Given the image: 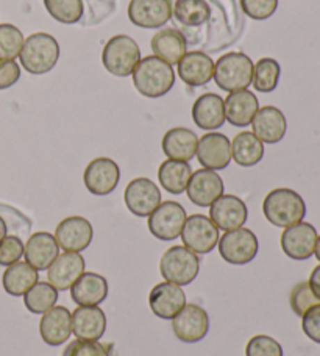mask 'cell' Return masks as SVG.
I'll use <instances>...</instances> for the list:
<instances>
[{
	"label": "cell",
	"mask_w": 320,
	"mask_h": 356,
	"mask_svg": "<svg viewBox=\"0 0 320 356\" xmlns=\"http://www.w3.org/2000/svg\"><path fill=\"white\" fill-rule=\"evenodd\" d=\"M133 86L147 99H159L175 85L174 66L159 60L155 55L141 58L131 74Z\"/></svg>",
	"instance_id": "6da1fadb"
},
{
	"label": "cell",
	"mask_w": 320,
	"mask_h": 356,
	"mask_svg": "<svg viewBox=\"0 0 320 356\" xmlns=\"http://www.w3.org/2000/svg\"><path fill=\"white\" fill-rule=\"evenodd\" d=\"M60 60V44L52 35L38 31L24 40L19 61L31 75H44L52 71Z\"/></svg>",
	"instance_id": "7a4b0ae2"
},
{
	"label": "cell",
	"mask_w": 320,
	"mask_h": 356,
	"mask_svg": "<svg viewBox=\"0 0 320 356\" xmlns=\"http://www.w3.org/2000/svg\"><path fill=\"white\" fill-rule=\"evenodd\" d=\"M262 213L272 225L286 228L302 222L306 216V203L297 191L277 188L262 202Z\"/></svg>",
	"instance_id": "3957f363"
},
{
	"label": "cell",
	"mask_w": 320,
	"mask_h": 356,
	"mask_svg": "<svg viewBox=\"0 0 320 356\" xmlns=\"http://www.w3.org/2000/svg\"><path fill=\"white\" fill-rule=\"evenodd\" d=\"M253 61L242 52H228L214 63L213 79L222 91L234 92L248 89L253 79Z\"/></svg>",
	"instance_id": "277c9868"
},
{
	"label": "cell",
	"mask_w": 320,
	"mask_h": 356,
	"mask_svg": "<svg viewBox=\"0 0 320 356\" xmlns=\"http://www.w3.org/2000/svg\"><path fill=\"white\" fill-rule=\"evenodd\" d=\"M200 272V258L184 245H172L159 259V273L164 282L188 286Z\"/></svg>",
	"instance_id": "5b68a950"
},
{
	"label": "cell",
	"mask_w": 320,
	"mask_h": 356,
	"mask_svg": "<svg viewBox=\"0 0 320 356\" xmlns=\"http://www.w3.org/2000/svg\"><path fill=\"white\" fill-rule=\"evenodd\" d=\"M141 61V49L133 38L127 35H116L108 40L102 63L108 72L114 77H128Z\"/></svg>",
	"instance_id": "8992f818"
},
{
	"label": "cell",
	"mask_w": 320,
	"mask_h": 356,
	"mask_svg": "<svg viewBox=\"0 0 320 356\" xmlns=\"http://www.w3.org/2000/svg\"><path fill=\"white\" fill-rule=\"evenodd\" d=\"M217 247L223 261L233 266H244L252 263L258 255L259 243L252 230L241 227L223 233Z\"/></svg>",
	"instance_id": "52a82bcc"
},
{
	"label": "cell",
	"mask_w": 320,
	"mask_h": 356,
	"mask_svg": "<svg viewBox=\"0 0 320 356\" xmlns=\"http://www.w3.org/2000/svg\"><path fill=\"white\" fill-rule=\"evenodd\" d=\"M180 238L184 247L197 255H207L213 252L219 243V228L205 214H192L186 218Z\"/></svg>",
	"instance_id": "ba28073f"
},
{
	"label": "cell",
	"mask_w": 320,
	"mask_h": 356,
	"mask_svg": "<svg viewBox=\"0 0 320 356\" xmlns=\"http://www.w3.org/2000/svg\"><path fill=\"white\" fill-rule=\"evenodd\" d=\"M186 209H184L178 202H161L157 207L149 219H147V225H149L150 233L159 241H175L180 238L184 222H186Z\"/></svg>",
	"instance_id": "9c48e42d"
},
{
	"label": "cell",
	"mask_w": 320,
	"mask_h": 356,
	"mask_svg": "<svg viewBox=\"0 0 320 356\" xmlns=\"http://www.w3.org/2000/svg\"><path fill=\"white\" fill-rule=\"evenodd\" d=\"M319 233L310 222H297L291 227H286L281 233L280 244L285 255L296 261H305L314 257V249Z\"/></svg>",
	"instance_id": "30bf717a"
},
{
	"label": "cell",
	"mask_w": 320,
	"mask_h": 356,
	"mask_svg": "<svg viewBox=\"0 0 320 356\" xmlns=\"http://www.w3.org/2000/svg\"><path fill=\"white\" fill-rule=\"evenodd\" d=\"M172 330L184 344H197L207 338L209 332V316L198 305H184V308L172 319Z\"/></svg>",
	"instance_id": "8fae6325"
},
{
	"label": "cell",
	"mask_w": 320,
	"mask_h": 356,
	"mask_svg": "<svg viewBox=\"0 0 320 356\" xmlns=\"http://www.w3.org/2000/svg\"><path fill=\"white\" fill-rule=\"evenodd\" d=\"M124 200L131 214L138 218H149L161 203V191L150 178L139 177L127 184Z\"/></svg>",
	"instance_id": "7c38bea8"
},
{
	"label": "cell",
	"mask_w": 320,
	"mask_h": 356,
	"mask_svg": "<svg viewBox=\"0 0 320 356\" xmlns=\"http://www.w3.org/2000/svg\"><path fill=\"white\" fill-rule=\"evenodd\" d=\"M120 180V169L111 158L100 156L88 164L83 172V181L89 193L99 197L111 194Z\"/></svg>",
	"instance_id": "4fadbf2b"
},
{
	"label": "cell",
	"mask_w": 320,
	"mask_h": 356,
	"mask_svg": "<svg viewBox=\"0 0 320 356\" xmlns=\"http://www.w3.org/2000/svg\"><path fill=\"white\" fill-rule=\"evenodd\" d=\"M195 156L203 169L222 170L232 163V143L219 131H209L198 138Z\"/></svg>",
	"instance_id": "5bb4252c"
},
{
	"label": "cell",
	"mask_w": 320,
	"mask_h": 356,
	"mask_svg": "<svg viewBox=\"0 0 320 356\" xmlns=\"http://www.w3.org/2000/svg\"><path fill=\"white\" fill-rule=\"evenodd\" d=\"M54 236L64 252L80 253L93 243L94 230L88 219L81 216H70L56 225Z\"/></svg>",
	"instance_id": "9a60e30c"
},
{
	"label": "cell",
	"mask_w": 320,
	"mask_h": 356,
	"mask_svg": "<svg viewBox=\"0 0 320 356\" xmlns=\"http://www.w3.org/2000/svg\"><path fill=\"white\" fill-rule=\"evenodd\" d=\"M128 19L141 29H159L174 15L170 0H130Z\"/></svg>",
	"instance_id": "2e32d148"
},
{
	"label": "cell",
	"mask_w": 320,
	"mask_h": 356,
	"mask_svg": "<svg viewBox=\"0 0 320 356\" xmlns=\"http://www.w3.org/2000/svg\"><path fill=\"white\" fill-rule=\"evenodd\" d=\"M209 219L222 232L244 227L248 219V209L244 200L232 194H222L209 207Z\"/></svg>",
	"instance_id": "e0dca14e"
},
{
	"label": "cell",
	"mask_w": 320,
	"mask_h": 356,
	"mask_svg": "<svg viewBox=\"0 0 320 356\" xmlns=\"http://www.w3.org/2000/svg\"><path fill=\"white\" fill-rule=\"evenodd\" d=\"M223 180L216 170L198 169L192 172L188 183L186 194L194 205L200 208H209L223 194Z\"/></svg>",
	"instance_id": "ac0fdd59"
},
{
	"label": "cell",
	"mask_w": 320,
	"mask_h": 356,
	"mask_svg": "<svg viewBox=\"0 0 320 356\" xmlns=\"http://www.w3.org/2000/svg\"><path fill=\"white\" fill-rule=\"evenodd\" d=\"M186 305V294L182 286L170 282L157 284L149 294V307L152 313L163 321H172Z\"/></svg>",
	"instance_id": "d6986e66"
},
{
	"label": "cell",
	"mask_w": 320,
	"mask_h": 356,
	"mask_svg": "<svg viewBox=\"0 0 320 356\" xmlns=\"http://www.w3.org/2000/svg\"><path fill=\"white\" fill-rule=\"evenodd\" d=\"M86 261L80 253L63 252L47 269V282L56 291H69L72 284L85 273Z\"/></svg>",
	"instance_id": "ffe728a7"
},
{
	"label": "cell",
	"mask_w": 320,
	"mask_h": 356,
	"mask_svg": "<svg viewBox=\"0 0 320 356\" xmlns=\"http://www.w3.org/2000/svg\"><path fill=\"white\" fill-rule=\"evenodd\" d=\"M40 333L47 346L58 347L66 344L72 334V313L66 307L55 305L54 308L42 314L40 321Z\"/></svg>",
	"instance_id": "44dd1931"
},
{
	"label": "cell",
	"mask_w": 320,
	"mask_h": 356,
	"mask_svg": "<svg viewBox=\"0 0 320 356\" xmlns=\"http://www.w3.org/2000/svg\"><path fill=\"white\" fill-rule=\"evenodd\" d=\"M250 125L252 133L262 144H278L287 131V120L283 111L272 105L259 108Z\"/></svg>",
	"instance_id": "7402d4cb"
},
{
	"label": "cell",
	"mask_w": 320,
	"mask_h": 356,
	"mask_svg": "<svg viewBox=\"0 0 320 356\" xmlns=\"http://www.w3.org/2000/svg\"><path fill=\"white\" fill-rule=\"evenodd\" d=\"M69 291L72 302L79 307H99L106 300L110 286L105 277L95 272H85Z\"/></svg>",
	"instance_id": "603a6c76"
},
{
	"label": "cell",
	"mask_w": 320,
	"mask_h": 356,
	"mask_svg": "<svg viewBox=\"0 0 320 356\" xmlns=\"http://www.w3.org/2000/svg\"><path fill=\"white\" fill-rule=\"evenodd\" d=\"M60 255V245L54 234L47 232H36L31 234L24 245V257L31 267L40 270H47L55 258Z\"/></svg>",
	"instance_id": "cb8c5ba5"
},
{
	"label": "cell",
	"mask_w": 320,
	"mask_h": 356,
	"mask_svg": "<svg viewBox=\"0 0 320 356\" xmlns=\"http://www.w3.org/2000/svg\"><path fill=\"white\" fill-rule=\"evenodd\" d=\"M177 74L184 83L192 88L205 86L213 80L214 61L203 52H186L178 61Z\"/></svg>",
	"instance_id": "d4e9b609"
},
{
	"label": "cell",
	"mask_w": 320,
	"mask_h": 356,
	"mask_svg": "<svg viewBox=\"0 0 320 356\" xmlns=\"http://www.w3.org/2000/svg\"><path fill=\"white\" fill-rule=\"evenodd\" d=\"M106 332V316L100 307H77L72 313V334L81 341H100Z\"/></svg>",
	"instance_id": "484cf974"
},
{
	"label": "cell",
	"mask_w": 320,
	"mask_h": 356,
	"mask_svg": "<svg viewBox=\"0 0 320 356\" xmlns=\"http://www.w3.org/2000/svg\"><path fill=\"white\" fill-rule=\"evenodd\" d=\"M192 119L198 129L214 131L227 122L223 99L214 92L202 94L192 105Z\"/></svg>",
	"instance_id": "4316f807"
},
{
	"label": "cell",
	"mask_w": 320,
	"mask_h": 356,
	"mask_svg": "<svg viewBox=\"0 0 320 356\" xmlns=\"http://www.w3.org/2000/svg\"><path fill=\"white\" fill-rule=\"evenodd\" d=\"M223 106H225V120L233 127H247L252 124L256 111L259 110V102L256 95L242 89V91H234L223 99Z\"/></svg>",
	"instance_id": "83f0119b"
},
{
	"label": "cell",
	"mask_w": 320,
	"mask_h": 356,
	"mask_svg": "<svg viewBox=\"0 0 320 356\" xmlns=\"http://www.w3.org/2000/svg\"><path fill=\"white\" fill-rule=\"evenodd\" d=\"M150 47L153 50V55L166 61L168 65L174 66L178 65V61L186 54L188 42L184 40L182 31L175 29H163L157 35H153Z\"/></svg>",
	"instance_id": "f1b7e54d"
},
{
	"label": "cell",
	"mask_w": 320,
	"mask_h": 356,
	"mask_svg": "<svg viewBox=\"0 0 320 356\" xmlns=\"http://www.w3.org/2000/svg\"><path fill=\"white\" fill-rule=\"evenodd\" d=\"M198 138L192 130L175 127L166 131L163 136V152L169 160L191 161L195 156Z\"/></svg>",
	"instance_id": "f546056e"
},
{
	"label": "cell",
	"mask_w": 320,
	"mask_h": 356,
	"mask_svg": "<svg viewBox=\"0 0 320 356\" xmlns=\"http://www.w3.org/2000/svg\"><path fill=\"white\" fill-rule=\"evenodd\" d=\"M40 282V273L27 261H17L8 266L3 272L2 284L6 294L22 297Z\"/></svg>",
	"instance_id": "4dcf8cb0"
},
{
	"label": "cell",
	"mask_w": 320,
	"mask_h": 356,
	"mask_svg": "<svg viewBox=\"0 0 320 356\" xmlns=\"http://www.w3.org/2000/svg\"><path fill=\"white\" fill-rule=\"evenodd\" d=\"M192 175V168L188 161L166 160L159 164L158 180L169 194L180 195L188 188Z\"/></svg>",
	"instance_id": "1f68e13d"
},
{
	"label": "cell",
	"mask_w": 320,
	"mask_h": 356,
	"mask_svg": "<svg viewBox=\"0 0 320 356\" xmlns=\"http://www.w3.org/2000/svg\"><path fill=\"white\" fill-rule=\"evenodd\" d=\"M264 156V144L252 131H241L232 141V160L242 168H253Z\"/></svg>",
	"instance_id": "d6a6232c"
},
{
	"label": "cell",
	"mask_w": 320,
	"mask_h": 356,
	"mask_svg": "<svg viewBox=\"0 0 320 356\" xmlns=\"http://www.w3.org/2000/svg\"><path fill=\"white\" fill-rule=\"evenodd\" d=\"M174 16L186 27H200L209 21L211 10L205 0H177Z\"/></svg>",
	"instance_id": "836d02e7"
},
{
	"label": "cell",
	"mask_w": 320,
	"mask_h": 356,
	"mask_svg": "<svg viewBox=\"0 0 320 356\" xmlns=\"http://www.w3.org/2000/svg\"><path fill=\"white\" fill-rule=\"evenodd\" d=\"M58 291L49 282H38L27 294L24 296V305L30 313L44 314L50 308H54L58 302Z\"/></svg>",
	"instance_id": "e575fe53"
},
{
	"label": "cell",
	"mask_w": 320,
	"mask_h": 356,
	"mask_svg": "<svg viewBox=\"0 0 320 356\" xmlns=\"http://www.w3.org/2000/svg\"><path fill=\"white\" fill-rule=\"evenodd\" d=\"M281 67L280 63L273 58H261L253 66L252 85L259 92H272L277 89L280 81Z\"/></svg>",
	"instance_id": "d590c367"
},
{
	"label": "cell",
	"mask_w": 320,
	"mask_h": 356,
	"mask_svg": "<svg viewBox=\"0 0 320 356\" xmlns=\"http://www.w3.org/2000/svg\"><path fill=\"white\" fill-rule=\"evenodd\" d=\"M44 6L49 15L60 24L72 25L83 17L81 0H44Z\"/></svg>",
	"instance_id": "8d00e7d4"
},
{
	"label": "cell",
	"mask_w": 320,
	"mask_h": 356,
	"mask_svg": "<svg viewBox=\"0 0 320 356\" xmlns=\"http://www.w3.org/2000/svg\"><path fill=\"white\" fill-rule=\"evenodd\" d=\"M24 35L16 25L0 24V61H13L21 54Z\"/></svg>",
	"instance_id": "74e56055"
},
{
	"label": "cell",
	"mask_w": 320,
	"mask_h": 356,
	"mask_svg": "<svg viewBox=\"0 0 320 356\" xmlns=\"http://www.w3.org/2000/svg\"><path fill=\"white\" fill-rule=\"evenodd\" d=\"M320 303V298L311 289L308 282H300L294 286L289 296V305L294 314L302 317L306 311Z\"/></svg>",
	"instance_id": "f35d334b"
},
{
	"label": "cell",
	"mask_w": 320,
	"mask_h": 356,
	"mask_svg": "<svg viewBox=\"0 0 320 356\" xmlns=\"http://www.w3.org/2000/svg\"><path fill=\"white\" fill-rule=\"evenodd\" d=\"M246 356H285L283 347L267 334H256L247 342Z\"/></svg>",
	"instance_id": "ab89813d"
},
{
	"label": "cell",
	"mask_w": 320,
	"mask_h": 356,
	"mask_svg": "<svg viewBox=\"0 0 320 356\" xmlns=\"http://www.w3.org/2000/svg\"><path fill=\"white\" fill-rule=\"evenodd\" d=\"M24 243L19 236L15 234H6V236L0 241V266L8 267L17 261H21L24 257Z\"/></svg>",
	"instance_id": "60d3db41"
},
{
	"label": "cell",
	"mask_w": 320,
	"mask_h": 356,
	"mask_svg": "<svg viewBox=\"0 0 320 356\" xmlns=\"http://www.w3.org/2000/svg\"><path fill=\"white\" fill-rule=\"evenodd\" d=\"M241 8L255 21H266L278 8V0H241Z\"/></svg>",
	"instance_id": "b9f144b4"
},
{
	"label": "cell",
	"mask_w": 320,
	"mask_h": 356,
	"mask_svg": "<svg viewBox=\"0 0 320 356\" xmlns=\"http://www.w3.org/2000/svg\"><path fill=\"white\" fill-rule=\"evenodd\" d=\"M63 356H110V353L99 341L75 339L66 347Z\"/></svg>",
	"instance_id": "7bdbcfd3"
},
{
	"label": "cell",
	"mask_w": 320,
	"mask_h": 356,
	"mask_svg": "<svg viewBox=\"0 0 320 356\" xmlns=\"http://www.w3.org/2000/svg\"><path fill=\"white\" fill-rule=\"evenodd\" d=\"M302 330L306 338L320 344V303L302 316Z\"/></svg>",
	"instance_id": "ee69618b"
},
{
	"label": "cell",
	"mask_w": 320,
	"mask_h": 356,
	"mask_svg": "<svg viewBox=\"0 0 320 356\" xmlns=\"http://www.w3.org/2000/svg\"><path fill=\"white\" fill-rule=\"evenodd\" d=\"M21 79V66L13 61H0V91L15 86Z\"/></svg>",
	"instance_id": "f6af8a7d"
},
{
	"label": "cell",
	"mask_w": 320,
	"mask_h": 356,
	"mask_svg": "<svg viewBox=\"0 0 320 356\" xmlns=\"http://www.w3.org/2000/svg\"><path fill=\"white\" fill-rule=\"evenodd\" d=\"M308 283L311 286V289L314 291V294L320 298V264L316 266L314 269H312Z\"/></svg>",
	"instance_id": "bcb514c9"
},
{
	"label": "cell",
	"mask_w": 320,
	"mask_h": 356,
	"mask_svg": "<svg viewBox=\"0 0 320 356\" xmlns=\"http://www.w3.org/2000/svg\"><path fill=\"white\" fill-rule=\"evenodd\" d=\"M6 232H8V228H6V222L3 220L2 216H0V241L6 236Z\"/></svg>",
	"instance_id": "7dc6e473"
},
{
	"label": "cell",
	"mask_w": 320,
	"mask_h": 356,
	"mask_svg": "<svg viewBox=\"0 0 320 356\" xmlns=\"http://www.w3.org/2000/svg\"><path fill=\"white\" fill-rule=\"evenodd\" d=\"M314 257L317 258V261L320 263V234L317 236V243H316V249H314Z\"/></svg>",
	"instance_id": "c3c4849f"
}]
</instances>
